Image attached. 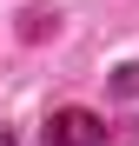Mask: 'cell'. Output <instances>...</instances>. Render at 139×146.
<instances>
[{
  "label": "cell",
  "instance_id": "2",
  "mask_svg": "<svg viewBox=\"0 0 139 146\" xmlns=\"http://www.w3.org/2000/svg\"><path fill=\"white\" fill-rule=\"evenodd\" d=\"M119 93H139V66H119V80H113Z\"/></svg>",
  "mask_w": 139,
  "mask_h": 146
},
{
  "label": "cell",
  "instance_id": "1",
  "mask_svg": "<svg viewBox=\"0 0 139 146\" xmlns=\"http://www.w3.org/2000/svg\"><path fill=\"white\" fill-rule=\"evenodd\" d=\"M40 139L46 146H106V126H99V113H86V106H60Z\"/></svg>",
  "mask_w": 139,
  "mask_h": 146
}]
</instances>
